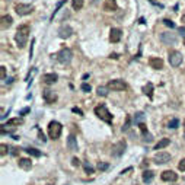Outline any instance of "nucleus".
I'll return each mask as SVG.
<instances>
[{
    "label": "nucleus",
    "mask_w": 185,
    "mask_h": 185,
    "mask_svg": "<svg viewBox=\"0 0 185 185\" xmlns=\"http://www.w3.org/2000/svg\"><path fill=\"white\" fill-rule=\"evenodd\" d=\"M29 32H31V28L29 25H20L18 31H16V35H15V41L18 44L19 48H24L28 43V38H29Z\"/></svg>",
    "instance_id": "obj_1"
},
{
    "label": "nucleus",
    "mask_w": 185,
    "mask_h": 185,
    "mask_svg": "<svg viewBox=\"0 0 185 185\" xmlns=\"http://www.w3.org/2000/svg\"><path fill=\"white\" fill-rule=\"evenodd\" d=\"M95 115L98 117V118L102 120V121H105V123H108V124L112 123V115H111V112L106 109L105 105H98V106H96L95 108Z\"/></svg>",
    "instance_id": "obj_2"
},
{
    "label": "nucleus",
    "mask_w": 185,
    "mask_h": 185,
    "mask_svg": "<svg viewBox=\"0 0 185 185\" xmlns=\"http://www.w3.org/2000/svg\"><path fill=\"white\" fill-rule=\"evenodd\" d=\"M61 130H63V127L58 121H51V123L48 124V136H50V138L57 140L61 136Z\"/></svg>",
    "instance_id": "obj_3"
},
{
    "label": "nucleus",
    "mask_w": 185,
    "mask_h": 185,
    "mask_svg": "<svg viewBox=\"0 0 185 185\" xmlns=\"http://www.w3.org/2000/svg\"><path fill=\"white\" fill-rule=\"evenodd\" d=\"M71 57H73V52H71L70 48H66V47L61 48L57 54V60L61 64H69L71 61Z\"/></svg>",
    "instance_id": "obj_4"
},
{
    "label": "nucleus",
    "mask_w": 185,
    "mask_h": 185,
    "mask_svg": "<svg viewBox=\"0 0 185 185\" xmlns=\"http://www.w3.org/2000/svg\"><path fill=\"white\" fill-rule=\"evenodd\" d=\"M15 12L19 15V16H26V15H31L34 12V6L32 5H24V3H18V5H15Z\"/></svg>",
    "instance_id": "obj_5"
},
{
    "label": "nucleus",
    "mask_w": 185,
    "mask_h": 185,
    "mask_svg": "<svg viewBox=\"0 0 185 185\" xmlns=\"http://www.w3.org/2000/svg\"><path fill=\"white\" fill-rule=\"evenodd\" d=\"M159 38H160V41L163 44H166V45H175V44L178 43V37L172 32H162Z\"/></svg>",
    "instance_id": "obj_6"
},
{
    "label": "nucleus",
    "mask_w": 185,
    "mask_h": 185,
    "mask_svg": "<svg viewBox=\"0 0 185 185\" xmlns=\"http://www.w3.org/2000/svg\"><path fill=\"white\" fill-rule=\"evenodd\" d=\"M182 63V54L179 51H171L169 52V64L172 67H178Z\"/></svg>",
    "instance_id": "obj_7"
},
{
    "label": "nucleus",
    "mask_w": 185,
    "mask_h": 185,
    "mask_svg": "<svg viewBox=\"0 0 185 185\" xmlns=\"http://www.w3.org/2000/svg\"><path fill=\"white\" fill-rule=\"evenodd\" d=\"M108 89H112V90H124L125 88H127V85L124 83V80H121V79H115V80H109L108 86H106Z\"/></svg>",
    "instance_id": "obj_8"
},
{
    "label": "nucleus",
    "mask_w": 185,
    "mask_h": 185,
    "mask_svg": "<svg viewBox=\"0 0 185 185\" xmlns=\"http://www.w3.org/2000/svg\"><path fill=\"white\" fill-rule=\"evenodd\" d=\"M169 160H171V155L168 152H159V153H156V156H155V162H156L157 165L168 163Z\"/></svg>",
    "instance_id": "obj_9"
},
{
    "label": "nucleus",
    "mask_w": 185,
    "mask_h": 185,
    "mask_svg": "<svg viewBox=\"0 0 185 185\" xmlns=\"http://www.w3.org/2000/svg\"><path fill=\"white\" fill-rule=\"evenodd\" d=\"M43 98H44V101H45L47 104H54V102L58 99L57 93H56V92H52V90H50V89L44 90V92H43Z\"/></svg>",
    "instance_id": "obj_10"
},
{
    "label": "nucleus",
    "mask_w": 185,
    "mask_h": 185,
    "mask_svg": "<svg viewBox=\"0 0 185 185\" xmlns=\"http://www.w3.org/2000/svg\"><path fill=\"white\" fill-rule=\"evenodd\" d=\"M125 147H127V143H125V140H121V142H118L114 147H112V155H114V156H121V155L124 153V150H125Z\"/></svg>",
    "instance_id": "obj_11"
},
{
    "label": "nucleus",
    "mask_w": 185,
    "mask_h": 185,
    "mask_svg": "<svg viewBox=\"0 0 185 185\" xmlns=\"http://www.w3.org/2000/svg\"><path fill=\"white\" fill-rule=\"evenodd\" d=\"M149 66L155 70H160V69H163V60L159 57H150L149 58Z\"/></svg>",
    "instance_id": "obj_12"
},
{
    "label": "nucleus",
    "mask_w": 185,
    "mask_h": 185,
    "mask_svg": "<svg viewBox=\"0 0 185 185\" xmlns=\"http://www.w3.org/2000/svg\"><path fill=\"white\" fill-rule=\"evenodd\" d=\"M160 178H162V181H166V182H175L178 179V175L174 171H165V172H162Z\"/></svg>",
    "instance_id": "obj_13"
},
{
    "label": "nucleus",
    "mask_w": 185,
    "mask_h": 185,
    "mask_svg": "<svg viewBox=\"0 0 185 185\" xmlns=\"http://www.w3.org/2000/svg\"><path fill=\"white\" fill-rule=\"evenodd\" d=\"M102 7H104L105 12H115V10H118V5H117L115 0H105Z\"/></svg>",
    "instance_id": "obj_14"
},
{
    "label": "nucleus",
    "mask_w": 185,
    "mask_h": 185,
    "mask_svg": "<svg viewBox=\"0 0 185 185\" xmlns=\"http://www.w3.org/2000/svg\"><path fill=\"white\" fill-rule=\"evenodd\" d=\"M121 29L120 28H112L111 29V32H109V39H111V43H120V39H121Z\"/></svg>",
    "instance_id": "obj_15"
},
{
    "label": "nucleus",
    "mask_w": 185,
    "mask_h": 185,
    "mask_svg": "<svg viewBox=\"0 0 185 185\" xmlns=\"http://www.w3.org/2000/svg\"><path fill=\"white\" fill-rule=\"evenodd\" d=\"M71 34H73V29H71L69 25H63L61 28L58 29V35H60V38H63V39L69 38Z\"/></svg>",
    "instance_id": "obj_16"
},
{
    "label": "nucleus",
    "mask_w": 185,
    "mask_h": 185,
    "mask_svg": "<svg viewBox=\"0 0 185 185\" xmlns=\"http://www.w3.org/2000/svg\"><path fill=\"white\" fill-rule=\"evenodd\" d=\"M58 79V76L56 73H47V74H44L43 76V82L45 85H52V83H56Z\"/></svg>",
    "instance_id": "obj_17"
},
{
    "label": "nucleus",
    "mask_w": 185,
    "mask_h": 185,
    "mask_svg": "<svg viewBox=\"0 0 185 185\" xmlns=\"http://www.w3.org/2000/svg\"><path fill=\"white\" fill-rule=\"evenodd\" d=\"M12 24H13V19H12V16L10 15H3L2 16V29H7L12 26Z\"/></svg>",
    "instance_id": "obj_18"
},
{
    "label": "nucleus",
    "mask_w": 185,
    "mask_h": 185,
    "mask_svg": "<svg viewBox=\"0 0 185 185\" xmlns=\"http://www.w3.org/2000/svg\"><path fill=\"white\" fill-rule=\"evenodd\" d=\"M19 168H22L24 171H29L31 168H32V160L31 159H26V157H22V159H19Z\"/></svg>",
    "instance_id": "obj_19"
},
{
    "label": "nucleus",
    "mask_w": 185,
    "mask_h": 185,
    "mask_svg": "<svg viewBox=\"0 0 185 185\" xmlns=\"http://www.w3.org/2000/svg\"><path fill=\"white\" fill-rule=\"evenodd\" d=\"M155 178V172L153 171H144L143 172V182L144 184H150Z\"/></svg>",
    "instance_id": "obj_20"
},
{
    "label": "nucleus",
    "mask_w": 185,
    "mask_h": 185,
    "mask_svg": "<svg viewBox=\"0 0 185 185\" xmlns=\"http://www.w3.org/2000/svg\"><path fill=\"white\" fill-rule=\"evenodd\" d=\"M169 143H171V140H169V138H162V140H159V142L156 143V146H155V150H162L163 147L169 146Z\"/></svg>",
    "instance_id": "obj_21"
},
{
    "label": "nucleus",
    "mask_w": 185,
    "mask_h": 185,
    "mask_svg": "<svg viewBox=\"0 0 185 185\" xmlns=\"http://www.w3.org/2000/svg\"><path fill=\"white\" fill-rule=\"evenodd\" d=\"M67 146H69V149H70L71 152H76L77 150V142H76V138L73 137V136L69 137V140H67Z\"/></svg>",
    "instance_id": "obj_22"
},
{
    "label": "nucleus",
    "mask_w": 185,
    "mask_h": 185,
    "mask_svg": "<svg viewBox=\"0 0 185 185\" xmlns=\"http://www.w3.org/2000/svg\"><path fill=\"white\" fill-rule=\"evenodd\" d=\"M143 92H144V93H146V95L149 96L150 99L153 98V85L150 83V82H149V83H147V85L143 88Z\"/></svg>",
    "instance_id": "obj_23"
},
{
    "label": "nucleus",
    "mask_w": 185,
    "mask_h": 185,
    "mask_svg": "<svg viewBox=\"0 0 185 185\" xmlns=\"http://www.w3.org/2000/svg\"><path fill=\"white\" fill-rule=\"evenodd\" d=\"M83 3H85V0H71V5H73L74 10H80L83 7Z\"/></svg>",
    "instance_id": "obj_24"
},
{
    "label": "nucleus",
    "mask_w": 185,
    "mask_h": 185,
    "mask_svg": "<svg viewBox=\"0 0 185 185\" xmlns=\"http://www.w3.org/2000/svg\"><path fill=\"white\" fill-rule=\"evenodd\" d=\"M96 92H98V95H99V96H106V95H108V88H105V86H99V88L96 89Z\"/></svg>",
    "instance_id": "obj_25"
},
{
    "label": "nucleus",
    "mask_w": 185,
    "mask_h": 185,
    "mask_svg": "<svg viewBox=\"0 0 185 185\" xmlns=\"http://www.w3.org/2000/svg\"><path fill=\"white\" fill-rule=\"evenodd\" d=\"M24 123L20 118H12L7 121V125H20V124Z\"/></svg>",
    "instance_id": "obj_26"
},
{
    "label": "nucleus",
    "mask_w": 185,
    "mask_h": 185,
    "mask_svg": "<svg viewBox=\"0 0 185 185\" xmlns=\"http://www.w3.org/2000/svg\"><path fill=\"white\" fill-rule=\"evenodd\" d=\"M66 2H67V0H61V2H58V3H57V6H56V9H54V12H52V16H51V19H54V15L57 13L58 10H60V7H61V6L64 5V3H66Z\"/></svg>",
    "instance_id": "obj_27"
},
{
    "label": "nucleus",
    "mask_w": 185,
    "mask_h": 185,
    "mask_svg": "<svg viewBox=\"0 0 185 185\" xmlns=\"http://www.w3.org/2000/svg\"><path fill=\"white\" fill-rule=\"evenodd\" d=\"M26 152H28L29 155L35 156V157H39V156H41V152H39V150H37V149H26Z\"/></svg>",
    "instance_id": "obj_28"
},
{
    "label": "nucleus",
    "mask_w": 185,
    "mask_h": 185,
    "mask_svg": "<svg viewBox=\"0 0 185 185\" xmlns=\"http://www.w3.org/2000/svg\"><path fill=\"white\" fill-rule=\"evenodd\" d=\"M143 118H144V114H143V112H137V114L134 115V123H136V124H138V123H140V121H142Z\"/></svg>",
    "instance_id": "obj_29"
},
{
    "label": "nucleus",
    "mask_w": 185,
    "mask_h": 185,
    "mask_svg": "<svg viewBox=\"0 0 185 185\" xmlns=\"http://www.w3.org/2000/svg\"><path fill=\"white\" fill-rule=\"evenodd\" d=\"M178 125H179V121H178V118L171 120V123H169V128H176Z\"/></svg>",
    "instance_id": "obj_30"
},
{
    "label": "nucleus",
    "mask_w": 185,
    "mask_h": 185,
    "mask_svg": "<svg viewBox=\"0 0 185 185\" xmlns=\"http://www.w3.org/2000/svg\"><path fill=\"white\" fill-rule=\"evenodd\" d=\"M98 169H99V171H106V169H108V163L99 162V163H98Z\"/></svg>",
    "instance_id": "obj_31"
},
{
    "label": "nucleus",
    "mask_w": 185,
    "mask_h": 185,
    "mask_svg": "<svg viewBox=\"0 0 185 185\" xmlns=\"http://www.w3.org/2000/svg\"><path fill=\"white\" fill-rule=\"evenodd\" d=\"M83 166H85V171L88 172V174H93V168H92V165H90V163H88V162H86Z\"/></svg>",
    "instance_id": "obj_32"
},
{
    "label": "nucleus",
    "mask_w": 185,
    "mask_h": 185,
    "mask_svg": "<svg viewBox=\"0 0 185 185\" xmlns=\"http://www.w3.org/2000/svg\"><path fill=\"white\" fill-rule=\"evenodd\" d=\"M0 77H2V80H5L6 79V67L5 66L0 67Z\"/></svg>",
    "instance_id": "obj_33"
},
{
    "label": "nucleus",
    "mask_w": 185,
    "mask_h": 185,
    "mask_svg": "<svg viewBox=\"0 0 185 185\" xmlns=\"http://www.w3.org/2000/svg\"><path fill=\"white\" fill-rule=\"evenodd\" d=\"M178 169L182 171V172H185V159H182V160L178 163Z\"/></svg>",
    "instance_id": "obj_34"
},
{
    "label": "nucleus",
    "mask_w": 185,
    "mask_h": 185,
    "mask_svg": "<svg viewBox=\"0 0 185 185\" xmlns=\"http://www.w3.org/2000/svg\"><path fill=\"white\" fill-rule=\"evenodd\" d=\"M163 24H165L166 26H169V28H175V24H174L172 20H169V19H163Z\"/></svg>",
    "instance_id": "obj_35"
},
{
    "label": "nucleus",
    "mask_w": 185,
    "mask_h": 185,
    "mask_svg": "<svg viewBox=\"0 0 185 185\" xmlns=\"http://www.w3.org/2000/svg\"><path fill=\"white\" fill-rule=\"evenodd\" d=\"M0 149H2V150H0V155H2V156H5L6 152H7V146H6V144H2Z\"/></svg>",
    "instance_id": "obj_36"
},
{
    "label": "nucleus",
    "mask_w": 185,
    "mask_h": 185,
    "mask_svg": "<svg viewBox=\"0 0 185 185\" xmlns=\"http://www.w3.org/2000/svg\"><path fill=\"white\" fill-rule=\"evenodd\" d=\"M90 89H92V88H90V85H88V83H83V85H82V90H85V92H90Z\"/></svg>",
    "instance_id": "obj_37"
},
{
    "label": "nucleus",
    "mask_w": 185,
    "mask_h": 185,
    "mask_svg": "<svg viewBox=\"0 0 185 185\" xmlns=\"http://www.w3.org/2000/svg\"><path fill=\"white\" fill-rule=\"evenodd\" d=\"M138 127H140V131H142V133H147V127H146V124L140 123V124H138Z\"/></svg>",
    "instance_id": "obj_38"
},
{
    "label": "nucleus",
    "mask_w": 185,
    "mask_h": 185,
    "mask_svg": "<svg viewBox=\"0 0 185 185\" xmlns=\"http://www.w3.org/2000/svg\"><path fill=\"white\" fill-rule=\"evenodd\" d=\"M71 163H73V166H79L80 165V160H79L77 157H73V159H71Z\"/></svg>",
    "instance_id": "obj_39"
},
{
    "label": "nucleus",
    "mask_w": 185,
    "mask_h": 185,
    "mask_svg": "<svg viewBox=\"0 0 185 185\" xmlns=\"http://www.w3.org/2000/svg\"><path fill=\"white\" fill-rule=\"evenodd\" d=\"M38 136H39V140H41V142H45V140H47V138H45V136L43 134V131H41L39 128H38Z\"/></svg>",
    "instance_id": "obj_40"
},
{
    "label": "nucleus",
    "mask_w": 185,
    "mask_h": 185,
    "mask_svg": "<svg viewBox=\"0 0 185 185\" xmlns=\"http://www.w3.org/2000/svg\"><path fill=\"white\" fill-rule=\"evenodd\" d=\"M34 44H35V39H32V41H31V50H29V57L32 58V52H34Z\"/></svg>",
    "instance_id": "obj_41"
},
{
    "label": "nucleus",
    "mask_w": 185,
    "mask_h": 185,
    "mask_svg": "<svg viewBox=\"0 0 185 185\" xmlns=\"http://www.w3.org/2000/svg\"><path fill=\"white\" fill-rule=\"evenodd\" d=\"M128 127H130V117H127V121H125V124H124L123 130H127Z\"/></svg>",
    "instance_id": "obj_42"
},
{
    "label": "nucleus",
    "mask_w": 185,
    "mask_h": 185,
    "mask_svg": "<svg viewBox=\"0 0 185 185\" xmlns=\"http://www.w3.org/2000/svg\"><path fill=\"white\" fill-rule=\"evenodd\" d=\"M178 32H179L181 35H182V37H184V38H185V26H181V28L178 29Z\"/></svg>",
    "instance_id": "obj_43"
},
{
    "label": "nucleus",
    "mask_w": 185,
    "mask_h": 185,
    "mask_svg": "<svg viewBox=\"0 0 185 185\" xmlns=\"http://www.w3.org/2000/svg\"><path fill=\"white\" fill-rule=\"evenodd\" d=\"M71 111H73V112H76V114H79V115H83V112H82V109H79V108H73Z\"/></svg>",
    "instance_id": "obj_44"
},
{
    "label": "nucleus",
    "mask_w": 185,
    "mask_h": 185,
    "mask_svg": "<svg viewBox=\"0 0 185 185\" xmlns=\"http://www.w3.org/2000/svg\"><path fill=\"white\" fill-rule=\"evenodd\" d=\"M26 112H29V108H25L22 112H20V115H24V114H26Z\"/></svg>",
    "instance_id": "obj_45"
},
{
    "label": "nucleus",
    "mask_w": 185,
    "mask_h": 185,
    "mask_svg": "<svg viewBox=\"0 0 185 185\" xmlns=\"http://www.w3.org/2000/svg\"><path fill=\"white\" fill-rule=\"evenodd\" d=\"M181 20H182V22L185 24V15H182V18H181Z\"/></svg>",
    "instance_id": "obj_46"
},
{
    "label": "nucleus",
    "mask_w": 185,
    "mask_h": 185,
    "mask_svg": "<svg viewBox=\"0 0 185 185\" xmlns=\"http://www.w3.org/2000/svg\"><path fill=\"white\" fill-rule=\"evenodd\" d=\"M184 130H185V121H184Z\"/></svg>",
    "instance_id": "obj_47"
},
{
    "label": "nucleus",
    "mask_w": 185,
    "mask_h": 185,
    "mask_svg": "<svg viewBox=\"0 0 185 185\" xmlns=\"http://www.w3.org/2000/svg\"><path fill=\"white\" fill-rule=\"evenodd\" d=\"M150 2H155V0H150Z\"/></svg>",
    "instance_id": "obj_48"
},
{
    "label": "nucleus",
    "mask_w": 185,
    "mask_h": 185,
    "mask_svg": "<svg viewBox=\"0 0 185 185\" xmlns=\"http://www.w3.org/2000/svg\"><path fill=\"white\" fill-rule=\"evenodd\" d=\"M48 185H51V184H48Z\"/></svg>",
    "instance_id": "obj_49"
}]
</instances>
